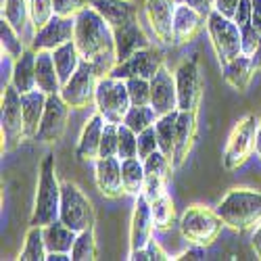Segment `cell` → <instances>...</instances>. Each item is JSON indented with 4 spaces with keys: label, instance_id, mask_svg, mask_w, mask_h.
<instances>
[{
    "label": "cell",
    "instance_id": "cell-9",
    "mask_svg": "<svg viewBox=\"0 0 261 261\" xmlns=\"http://www.w3.org/2000/svg\"><path fill=\"white\" fill-rule=\"evenodd\" d=\"M0 125H3V148L15 150L19 142L25 138V123H23V105L21 94L9 84L3 90V113H0Z\"/></svg>",
    "mask_w": 261,
    "mask_h": 261
},
{
    "label": "cell",
    "instance_id": "cell-39",
    "mask_svg": "<svg viewBox=\"0 0 261 261\" xmlns=\"http://www.w3.org/2000/svg\"><path fill=\"white\" fill-rule=\"evenodd\" d=\"M28 5H30V19H32L34 34L44 28L48 21L57 15L53 0H28Z\"/></svg>",
    "mask_w": 261,
    "mask_h": 261
},
{
    "label": "cell",
    "instance_id": "cell-11",
    "mask_svg": "<svg viewBox=\"0 0 261 261\" xmlns=\"http://www.w3.org/2000/svg\"><path fill=\"white\" fill-rule=\"evenodd\" d=\"M98 80L100 77L94 71L92 63L82 59L77 71L61 88V96L65 98V102H67L71 109H86V107H90V105H94Z\"/></svg>",
    "mask_w": 261,
    "mask_h": 261
},
{
    "label": "cell",
    "instance_id": "cell-25",
    "mask_svg": "<svg viewBox=\"0 0 261 261\" xmlns=\"http://www.w3.org/2000/svg\"><path fill=\"white\" fill-rule=\"evenodd\" d=\"M36 57L38 53L34 48H25V53L19 59L13 61V73H11V82L13 88L19 94H28L32 90H36Z\"/></svg>",
    "mask_w": 261,
    "mask_h": 261
},
{
    "label": "cell",
    "instance_id": "cell-40",
    "mask_svg": "<svg viewBox=\"0 0 261 261\" xmlns=\"http://www.w3.org/2000/svg\"><path fill=\"white\" fill-rule=\"evenodd\" d=\"M117 157L123 159H132L138 157V134L134 129H129L125 123H119V148H117Z\"/></svg>",
    "mask_w": 261,
    "mask_h": 261
},
{
    "label": "cell",
    "instance_id": "cell-8",
    "mask_svg": "<svg viewBox=\"0 0 261 261\" xmlns=\"http://www.w3.org/2000/svg\"><path fill=\"white\" fill-rule=\"evenodd\" d=\"M94 105H96V111L107 121L123 123L125 113L129 111V107H132L125 80H119V77H113V75L100 77L98 86H96Z\"/></svg>",
    "mask_w": 261,
    "mask_h": 261
},
{
    "label": "cell",
    "instance_id": "cell-26",
    "mask_svg": "<svg viewBox=\"0 0 261 261\" xmlns=\"http://www.w3.org/2000/svg\"><path fill=\"white\" fill-rule=\"evenodd\" d=\"M255 73H257L255 63L247 55H241V57H236L234 61L222 65V77H224V82L230 86V88H234L236 92H245L251 86Z\"/></svg>",
    "mask_w": 261,
    "mask_h": 261
},
{
    "label": "cell",
    "instance_id": "cell-36",
    "mask_svg": "<svg viewBox=\"0 0 261 261\" xmlns=\"http://www.w3.org/2000/svg\"><path fill=\"white\" fill-rule=\"evenodd\" d=\"M150 213H153L155 230H169L176 224V207H173V201L167 192L150 201Z\"/></svg>",
    "mask_w": 261,
    "mask_h": 261
},
{
    "label": "cell",
    "instance_id": "cell-50",
    "mask_svg": "<svg viewBox=\"0 0 261 261\" xmlns=\"http://www.w3.org/2000/svg\"><path fill=\"white\" fill-rule=\"evenodd\" d=\"M251 247H253V251H255V255H257V259H261V224L255 228V232H253V238H251Z\"/></svg>",
    "mask_w": 261,
    "mask_h": 261
},
{
    "label": "cell",
    "instance_id": "cell-46",
    "mask_svg": "<svg viewBox=\"0 0 261 261\" xmlns=\"http://www.w3.org/2000/svg\"><path fill=\"white\" fill-rule=\"evenodd\" d=\"M251 19H253V0H241L236 7V13H234V21L243 28Z\"/></svg>",
    "mask_w": 261,
    "mask_h": 261
},
{
    "label": "cell",
    "instance_id": "cell-41",
    "mask_svg": "<svg viewBox=\"0 0 261 261\" xmlns=\"http://www.w3.org/2000/svg\"><path fill=\"white\" fill-rule=\"evenodd\" d=\"M119 148V123L107 121L100 138V157H117Z\"/></svg>",
    "mask_w": 261,
    "mask_h": 261
},
{
    "label": "cell",
    "instance_id": "cell-27",
    "mask_svg": "<svg viewBox=\"0 0 261 261\" xmlns=\"http://www.w3.org/2000/svg\"><path fill=\"white\" fill-rule=\"evenodd\" d=\"M46 100L48 94H44L42 90H32L28 94H21V105H23V123H25V138H36L38 129H40V121L44 115L46 109Z\"/></svg>",
    "mask_w": 261,
    "mask_h": 261
},
{
    "label": "cell",
    "instance_id": "cell-22",
    "mask_svg": "<svg viewBox=\"0 0 261 261\" xmlns=\"http://www.w3.org/2000/svg\"><path fill=\"white\" fill-rule=\"evenodd\" d=\"M92 9H96L113 30L138 21V5L134 0H92Z\"/></svg>",
    "mask_w": 261,
    "mask_h": 261
},
{
    "label": "cell",
    "instance_id": "cell-6",
    "mask_svg": "<svg viewBox=\"0 0 261 261\" xmlns=\"http://www.w3.org/2000/svg\"><path fill=\"white\" fill-rule=\"evenodd\" d=\"M257 132H259V119L255 115H245L232 127L222 155V165L226 171H238L251 159L257 142Z\"/></svg>",
    "mask_w": 261,
    "mask_h": 261
},
{
    "label": "cell",
    "instance_id": "cell-38",
    "mask_svg": "<svg viewBox=\"0 0 261 261\" xmlns=\"http://www.w3.org/2000/svg\"><path fill=\"white\" fill-rule=\"evenodd\" d=\"M96 253H98V247H96L94 228L77 232V238L71 249V259L73 261H92V259H96Z\"/></svg>",
    "mask_w": 261,
    "mask_h": 261
},
{
    "label": "cell",
    "instance_id": "cell-45",
    "mask_svg": "<svg viewBox=\"0 0 261 261\" xmlns=\"http://www.w3.org/2000/svg\"><path fill=\"white\" fill-rule=\"evenodd\" d=\"M55 13L61 17H75L80 11L88 9L92 5V0H53Z\"/></svg>",
    "mask_w": 261,
    "mask_h": 261
},
{
    "label": "cell",
    "instance_id": "cell-52",
    "mask_svg": "<svg viewBox=\"0 0 261 261\" xmlns=\"http://www.w3.org/2000/svg\"><path fill=\"white\" fill-rule=\"evenodd\" d=\"M255 150H257V155L261 159V121H259V132H257V142H255Z\"/></svg>",
    "mask_w": 261,
    "mask_h": 261
},
{
    "label": "cell",
    "instance_id": "cell-43",
    "mask_svg": "<svg viewBox=\"0 0 261 261\" xmlns=\"http://www.w3.org/2000/svg\"><path fill=\"white\" fill-rule=\"evenodd\" d=\"M127 259H129V261H167V259H171V257L163 251V247L155 241V238H150L148 245H146L144 249L129 251Z\"/></svg>",
    "mask_w": 261,
    "mask_h": 261
},
{
    "label": "cell",
    "instance_id": "cell-12",
    "mask_svg": "<svg viewBox=\"0 0 261 261\" xmlns=\"http://www.w3.org/2000/svg\"><path fill=\"white\" fill-rule=\"evenodd\" d=\"M69 105L65 102V98L59 94H48L46 100V109H44V115H42L40 121V129H38V140L44 142V144H57L65 129H67V119H69Z\"/></svg>",
    "mask_w": 261,
    "mask_h": 261
},
{
    "label": "cell",
    "instance_id": "cell-16",
    "mask_svg": "<svg viewBox=\"0 0 261 261\" xmlns=\"http://www.w3.org/2000/svg\"><path fill=\"white\" fill-rule=\"evenodd\" d=\"M150 107L157 115H167L171 111H178V88L173 73L163 67L150 77Z\"/></svg>",
    "mask_w": 261,
    "mask_h": 261
},
{
    "label": "cell",
    "instance_id": "cell-29",
    "mask_svg": "<svg viewBox=\"0 0 261 261\" xmlns=\"http://www.w3.org/2000/svg\"><path fill=\"white\" fill-rule=\"evenodd\" d=\"M53 59H55V67H57L59 80L65 86V84L71 80V75L77 71L80 63H82V55H80V50L75 46V42L73 40L71 42H65L63 46L55 48L53 50Z\"/></svg>",
    "mask_w": 261,
    "mask_h": 261
},
{
    "label": "cell",
    "instance_id": "cell-32",
    "mask_svg": "<svg viewBox=\"0 0 261 261\" xmlns=\"http://www.w3.org/2000/svg\"><path fill=\"white\" fill-rule=\"evenodd\" d=\"M121 180H123L125 192L132 194L134 199L138 197V194H142V188H144V161L140 157L123 159L121 161Z\"/></svg>",
    "mask_w": 261,
    "mask_h": 261
},
{
    "label": "cell",
    "instance_id": "cell-19",
    "mask_svg": "<svg viewBox=\"0 0 261 261\" xmlns=\"http://www.w3.org/2000/svg\"><path fill=\"white\" fill-rule=\"evenodd\" d=\"M153 230H155V222H153V213H150V203L144 194H138L134 201L132 220H129V251L144 249L150 238H153Z\"/></svg>",
    "mask_w": 261,
    "mask_h": 261
},
{
    "label": "cell",
    "instance_id": "cell-14",
    "mask_svg": "<svg viewBox=\"0 0 261 261\" xmlns=\"http://www.w3.org/2000/svg\"><path fill=\"white\" fill-rule=\"evenodd\" d=\"M75 36V17H61L55 15L48 23L34 34L32 46L36 53L40 50H55L65 42H71Z\"/></svg>",
    "mask_w": 261,
    "mask_h": 261
},
{
    "label": "cell",
    "instance_id": "cell-37",
    "mask_svg": "<svg viewBox=\"0 0 261 261\" xmlns=\"http://www.w3.org/2000/svg\"><path fill=\"white\" fill-rule=\"evenodd\" d=\"M157 117L159 115L155 113V109L150 105H132L129 111L125 113V117H123V123L129 129H134L136 134H140V132H144V129L153 127Z\"/></svg>",
    "mask_w": 261,
    "mask_h": 261
},
{
    "label": "cell",
    "instance_id": "cell-23",
    "mask_svg": "<svg viewBox=\"0 0 261 261\" xmlns=\"http://www.w3.org/2000/svg\"><path fill=\"white\" fill-rule=\"evenodd\" d=\"M105 123L107 119L98 111L84 123L80 140H77V148H75V157L80 161H96L100 157V138H102Z\"/></svg>",
    "mask_w": 261,
    "mask_h": 261
},
{
    "label": "cell",
    "instance_id": "cell-44",
    "mask_svg": "<svg viewBox=\"0 0 261 261\" xmlns=\"http://www.w3.org/2000/svg\"><path fill=\"white\" fill-rule=\"evenodd\" d=\"M159 150V140H157V132H155V125L144 129V132L138 134V157L144 161L146 157H150Z\"/></svg>",
    "mask_w": 261,
    "mask_h": 261
},
{
    "label": "cell",
    "instance_id": "cell-47",
    "mask_svg": "<svg viewBox=\"0 0 261 261\" xmlns=\"http://www.w3.org/2000/svg\"><path fill=\"white\" fill-rule=\"evenodd\" d=\"M241 0H215V5H213V11L217 13H222L224 17H230L234 19V13H236V7Z\"/></svg>",
    "mask_w": 261,
    "mask_h": 261
},
{
    "label": "cell",
    "instance_id": "cell-33",
    "mask_svg": "<svg viewBox=\"0 0 261 261\" xmlns=\"http://www.w3.org/2000/svg\"><path fill=\"white\" fill-rule=\"evenodd\" d=\"M3 19L9 21L21 34V38H25V30H28V25H32L28 0H3Z\"/></svg>",
    "mask_w": 261,
    "mask_h": 261
},
{
    "label": "cell",
    "instance_id": "cell-18",
    "mask_svg": "<svg viewBox=\"0 0 261 261\" xmlns=\"http://www.w3.org/2000/svg\"><path fill=\"white\" fill-rule=\"evenodd\" d=\"M94 180H96L98 192L107 199H121L127 194L121 180L119 157H98L94 161Z\"/></svg>",
    "mask_w": 261,
    "mask_h": 261
},
{
    "label": "cell",
    "instance_id": "cell-10",
    "mask_svg": "<svg viewBox=\"0 0 261 261\" xmlns=\"http://www.w3.org/2000/svg\"><path fill=\"white\" fill-rule=\"evenodd\" d=\"M173 77H176V88H178V109L180 111H199L203 96L199 59L197 57L184 59L173 71Z\"/></svg>",
    "mask_w": 261,
    "mask_h": 261
},
{
    "label": "cell",
    "instance_id": "cell-15",
    "mask_svg": "<svg viewBox=\"0 0 261 261\" xmlns=\"http://www.w3.org/2000/svg\"><path fill=\"white\" fill-rule=\"evenodd\" d=\"M173 163L167 155H163L161 150H155L150 157L144 159V188L142 194L150 201H155L161 197L163 192H167V182L171 178Z\"/></svg>",
    "mask_w": 261,
    "mask_h": 261
},
{
    "label": "cell",
    "instance_id": "cell-24",
    "mask_svg": "<svg viewBox=\"0 0 261 261\" xmlns=\"http://www.w3.org/2000/svg\"><path fill=\"white\" fill-rule=\"evenodd\" d=\"M115 34V48H117V63L129 59L134 53L142 50V48H148L153 46L150 44L148 36L144 34L140 21H134L125 28H119V30H113Z\"/></svg>",
    "mask_w": 261,
    "mask_h": 261
},
{
    "label": "cell",
    "instance_id": "cell-1",
    "mask_svg": "<svg viewBox=\"0 0 261 261\" xmlns=\"http://www.w3.org/2000/svg\"><path fill=\"white\" fill-rule=\"evenodd\" d=\"M73 42L84 61L92 63L98 77L111 75L117 65V48L113 28L98 15L92 5L75 15V36Z\"/></svg>",
    "mask_w": 261,
    "mask_h": 261
},
{
    "label": "cell",
    "instance_id": "cell-2",
    "mask_svg": "<svg viewBox=\"0 0 261 261\" xmlns=\"http://www.w3.org/2000/svg\"><path fill=\"white\" fill-rule=\"evenodd\" d=\"M217 213L230 230L238 234L251 232L261 224V192L253 188H232L217 205Z\"/></svg>",
    "mask_w": 261,
    "mask_h": 261
},
{
    "label": "cell",
    "instance_id": "cell-28",
    "mask_svg": "<svg viewBox=\"0 0 261 261\" xmlns=\"http://www.w3.org/2000/svg\"><path fill=\"white\" fill-rule=\"evenodd\" d=\"M36 86L44 94H59L63 88L55 67L53 50H40L36 57Z\"/></svg>",
    "mask_w": 261,
    "mask_h": 261
},
{
    "label": "cell",
    "instance_id": "cell-34",
    "mask_svg": "<svg viewBox=\"0 0 261 261\" xmlns=\"http://www.w3.org/2000/svg\"><path fill=\"white\" fill-rule=\"evenodd\" d=\"M46 255H48V249L44 241V228L30 226L25 234V245H23V251H21L19 259L21 261H46Z\"/></svg>",
    "mask_w": 261,
    "mask_h": 261
},
{
    "label": "cell",
    "instance_id": "cell-35",
    "mask_svg": "<svg viewBox=\"0 0 261 261\" xmlns=\"http://www.w3.org/2000/svg\"><path fill=\"white\" fill-rule=\"evenodd\" d=\"M0 48H3V57L9 59H19L25 53V42L21 38V34L9 23L7 19H0Z\"/></svg>",
    "mask_w": 261,
    "mask_h": 261
},
{
    "label": "cell",
    "instance_id": "cell-13",
    "mask_svg": "<svg viewBox=\"0 0 261 261\" xmlns=\"http://www.w3.org/2000/svg\"><path fill=\"white\" fill-rule=\"evenodd\" d=\"M163 67V57L155 46L142 48L138 53H134L129 59L117 63L111 75L119 77V80H129V77H144L150 80L159 69Z\"/></svg>",
    "mask_w": 261,
    "mask_h": 261
},
{
    "label": "cell",
    "instance_id": "cell-48",
    "mask_svg": "<svg viewBox=\"0 0 261 261\" xmlns=\"http://www.w3.org/2000/svg\"><path fill=\"white\" fill-rule=\"evenodd\" d=\"M207 255V247H201V245H190L188 251L180 253L178 257H171V259H190V261H197V259H205Z\"/></svg>",
    "mask_w": 261,
    "mask_h": 261
},
{
    "label": "cell",
    "instance_id": "cell-30",
    "mask_svg": "<svg viewBox=\"0 0 261 261\" xmlns=\"http://www.w3.org/2000/svg\"><path fill=\"white\" fill-rule=\"evenodd\" d=\"M75 238H77V232L67 228L61 220L44 226V241H46L48 253H71Z\"/></svg>",
    "mask_w": 261,
    "mask_h": 261
},
{
    "label": "cell",
    "instance_id": "cell-49",
    "mask_svg": "<svg viewBox=\"0 0 261 261\" xmlns=\"http://www.w3.org/2000/svg\"><path fill=\"white\" fill-rule=\"evenodd\" d=\"M176 3H182V5L194 7L197 11H201L203 15H209V13L213 11V5H215V0H176Z\"/></svg>",
    "mask_w": 261,
    "mask_h": 261
},
{
    "label": "cell",
    "instance_id": "cell-3",
    "mask_svg": "<svg viewBox=\"0 0 261 261\" xmlns=\"http://www.w3.org/2000/svg\"><path fill=\"white\" fill-rule=\"evenodd\" d=\"M61 209V182L57 178L55 155L48 153L40 163V176L36 186L34 209L30 215V226H48L59 220Z\"/></svg>",
    "mask_w": 261,
    "mask_h": 261
},
{
    "label": "cell",
    "instance_id": "cell-21",
    "mask_svg": "<svg viewBox=\"0 0 261 261\" xmlns=\"http://www.w3.org/2000/svg\"><path fill=\"white\" fill-rule=\"evenodd\" d=\"M197 113L199 111H180L178 109V123H176V150H173V169L182 167L188 159L190 150L197 140Z\"/></svg>",
    "mask_w": 261,
    "mask_h": 261
},
{
    "label": "cell",
    "instance_id": "cell-5",
    "mask_svg": "<svg viewBox=\"0 0 261 261\" xmlns=\"http://www.w3.org/2000/svg\"><path fill=\"white\" fill-rule=\"evenodd\" d=\"M59 220L73 232H84L88 228H94L96 224V213H94L92 201L73 182H61Z\"/></svg>",
    "mask_w": 261,
    "mask_h": 261
},
{
    "label": "cell",
    "instance_id": "cell-51",
    "mask_svg": "<svg viewBox=\"0 0 261 261\" xmlns=\"http://www.w3.org/2000/svg\"><path fill=\"white\" fill-rule=\"evenodd\" d=\"M71 259V253H48L46 255V261H69Z\"/></svg>",
    "mask_w": 261,
    "mask_h": 261
},
{
    "label": "cell",
    "instance_id": "cell-7",
    "mask_svg": "<svg viewBox=\"0 0 261 261\" xmlns=\"http://www.w3.org/2000/svg\"><path fill=\"white\" fill-rule=\"evenodd\" d=\"M207 32L220 65H226L243 55V34L241 25L234 19L224 17L217 11H211L207 15Z\"/></svg>",
    "mask_w": 261,
    "mask_h": 261
},
{
    "label": "cell",
    "instance_id": "cell-42",
    "mask_svg": "<svg viewBox=\"0 0 261 261\" xmlns=\"http://www.w3.org/2000/svg\"><path fill=\"white\" fill-rule=\"evenodd\" d=\"M127 92L132 105H150V80L144 77H129L125 80Z\"/></svg>",
    "mask_w": 261,
    "mask_h": 261
},
{
    "label": "cell",
    "instance_id": "cell-4",
    "mask_svg": "<svg viewBox=\"0 0 261 261\" xmlns=\"http://www.w3.org/2000/svg\"><path fill=\"white\" fill-rule=\"evenodd\" d=\"M224 220L217 213V209H209L201 203L188 205L186 211L182 213L180 220V234L184 241L190 245H201V247H211L222 234Z\"/></svg>",
    "mask_w": 261,
    "mask_h": 261
},
{
    "label": "cell",
    "instance_id": "cell-20",
    "mask_svg": "<svg viewBox=\"0 0 261 261\" xmlns=\"http://www.w3.org/2000/svg\"><path fill=\"white\" fill-rule=\"evenodd\" d=\"M205 25H207V15H203L194 7L178 3L176 15H173V44L176 46L190 44Z\"/></svg>",
    "mask_w": 261,
    "mask_h": 261
},
{
    "label": "cell",
    "instance_id": "cell-31",
    "mask_svg": "<svg viewBox=\"0 0 261 261\" xmlns=\"http://www.w3.org/2000/svg\"><path fill=\"white\" fill-rule=\"evenodd\" d=\"M176 123H178V111H171L167 115H159L155 121V132L159 140V150L169 159H173L176 150Z\"/></svg>",
    "mask_w": 261,
    "mask_h": 261
},
{
    "label": "cell",
    "instance_id": "cell-17",
    "mask_svg": "<svg viewBox=\"0 0 261 261\" xmlns=\"http://www.w3.org/2000/svg\"><path fill=\"white\" fill-rule=\"evenodd\" d=\"M176 0H144V13L155 38L161 44H173V15Z\"/></svg>",
    "mask_w": 261,
    "mask_h": 261
}]
</instances>
